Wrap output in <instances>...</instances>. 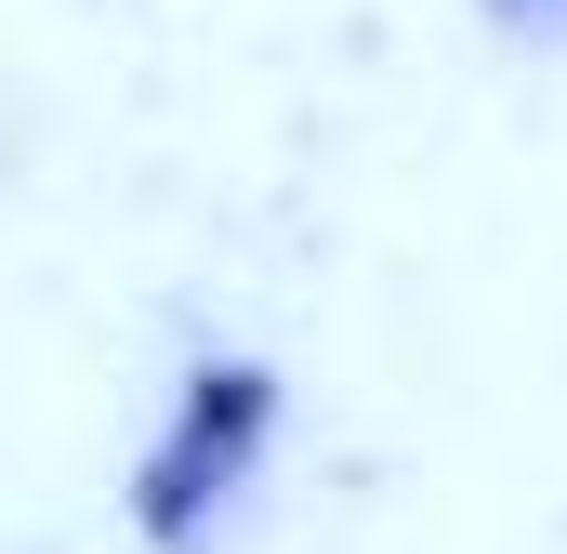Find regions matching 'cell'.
<instances>
[{
	"instance_id": "1",
	"label": "cell",
	"mask_w": 567,
	"mask_h": 554,
	"mask_svg": "<svg viewBox=\"0 0 567 554\" xmlns=\"http://www.w3.org/2000/svg\"><path fill=\"white\" fill-rule=\"evenodd\" d=\"M265 422H278V383H265L251 357H198V370H185L172 435L145 449V489H133V515H145V542H158V554H185V542H198V515L238 502Z\"/></svg>"
}]
</instances>
